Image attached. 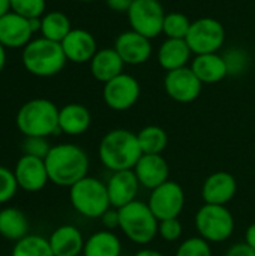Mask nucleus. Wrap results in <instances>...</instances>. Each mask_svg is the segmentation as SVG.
<instances>
[{"label":"nucleus","instance_id":"4c0bfd02","mask_svg":"<svg viewBox=\"0 0 255 256\" xmlns=\"http://www.w3.org/2000/svg\"><path fill=\"white\" fill-rule=\"evenodd\" d=\"M224 256H255V250L251 249L245 242L243 243H234L227 249Z\"/></svg>","mask_w":255,"mask_h":256},{"label":"nucleus","instance_id":"f3484780","mask_svg":"<svg viewBox=\"0 0 255 256\" xmlns=\"http://www.w3.org/2000/svg\"><path fill=\"white\" fill-rule=\"evenodd\" d=\"M134 172L141 188L153 190L170 180V165L162 154H143Z\"/></svg>","mask_w":255,"mask_h":256},{"label":"nucleus","instance_id":"7ed1b4c3","mask_svg":"<svg viewBox=\"0 0 255 256\" xmlns=\"http://www.w3.org/2000/svg\"><path fill=\"white\" fill-rule=\"evenodd\" d=\"M59 110L54 102L36 98L23 104L17 112L15 124L24 136L48 138L59 130Z\"/></svg>","mask_w":255,"mask_h":256},{"label":"nucleus","instance_id":"79ce46f5","mask_svg":"<svg viewBox=\"0 0 255 256\" xmlns=\"http://www.w3.org/2000/svg\"><path fill=\"white\" fill-rule=\"evenodd\" d=\"M11 10V3L9 0H0V18Z\"/></svg>","mask_w":255,"mask_h":256},{"label":"nucleus","instance_id":"5701e85b","mask_svg":"<svg viewBox=\"0 0 255 256\" xmlns=\"http://www.w3.org/2000/svg\"><path fill=\"white\" fill-rule=\"evenodd\" d=\"M191 69L203 84H216L228 76L224 57L218 52L194 56Z\"/></svg>","mask_w":255,"mask_h":256},{"label":"nucleus","instance_id":"4468645a","mask_svg":"<svg viewBox=\"0 0 255 256\" xmlns=\"http://www.w3.org/2000/svg\"><path fill=\"white\" fill-rule=\"evenodd\" d=\"M14 174L18 183V188L32 194L42 190L50 182L45 160L29 156V154H23L18 159L14 168Z\"/></svg>","mask_w":255,"mask_h":256},{"label":"nucleus","instance_id":"9b49d317","mask_svg":"<svg viewBox=\"0 0 255 256\" xmlns=\"http://www.w3.org/2000/svg\"><path fill=\"white\" fill-rule=\"evenodd\" d=\"M141 87L137 78L129 74H120L104 84L102 99L113 111H128L140 99Z\"/></svg>","mask_w":255,"mask_h":256},{"label":"nucleus","instance_id":"72a5a7b5","mask_svg":"<svg viewBox=\"0 0 255 256\" xmlns=\"http://www.w3.org/2000/svg\"><path fill=\"white\" fill-rule=\"evenodd\" d=\"M18 190V183L14 171L6 166H0V204L9 202Z\"/></svg>","mask_w":255,"mask_h":256},{"label":"nucleus","instance_id":"f8f14e48","mask_svg":"<svg viewBox=\"0 0 255 256\" xmlns=\"http://www.w3.org/2000/svg\"><path fill=\"white\" fill-rule=\"evenodd\" d=\"M203 82L194 74L191 66L170 70L164 78V90L170 99L179 104H191L201 94Z\"/></svg>","mask_w":255,"mask_h":256},{"label":"nucleus","instance_id":"a18cd8bd","mask_svg":"<svg viewBox=\"0 0 255 256\" xmlns=\"http://www.w3.org/2000/svg\"><path fill=\"white\" fill-rule=\"evenodd\" d=\"M78 256H84V255H78Z\"/></svg>","mask_w":255,"mask_h":256},{"label":"nucleus","instance_id":"ea45409f","mask_svg":"<svg viewBox=\"0 0 255 256\" xmlns=\"http://www.w3.org/2000/svg\"><path fill=\"white\" fill-rule=\"evenodd\" d=\"M245 243L255 250V222L251 224L245 231Z\"/></svg>","mask_w":255,"mask_h":256},{"label":"nucleus","instance_id":"c85d7f7f","mask_svg":"<svg viewBox=\"0 0 255 256\" xmlns=\"http://www.w3.org/2000/svg\"><path fill=\"white\" fill-rule=\"evenodd\" d=\"M11 256H54L48 238L36 234H29L15 242Z\"/></svg>","mask_w":255,"mask_h":256},{"label":"nucleus","instance_id":"f704fd0d","mask_svg":"<svg viewBox=\"0 0 255 256\" xmlns=\"http://www.w3.org/2000/svg\"><path fill=\"white\" fill-rule=\"evenodd\" d=\"M183 234V225L179 220V218L174 219H165V220H159V226H158V236L167 242V243H174L179 242L182 238Z\"/></svg>","mask_w":255,"mask_h":256},{"label":"nucleus","instance_id":"6ab92c4d","mask_svg":"<svg viewBox=\"0 0 255 256\" xmlns=\"http://www.w3.org/2000/svg\"><path fill=\"white\" fill-rule=\"evenodd\" d=\"M60 44L66 60L77 64L90 63V60L98 51L95 36L84 28H72Z\"/></svg>","mask_w":255,"mask_h":256},{"label":"nucleus","instance_id":"412c9836","mask_svg":"<svg viewBox=\"0 0 255 256\" xmlns=\"http://www.w3.org/2000/svg\"><path fill=\"white\" fill-rule=\"evenodd\" d=\"M92 124V114L87 106L81 104H68L59 110V130L78 136L89 130Z\"/></svg>","mask_w":255,"mask_h":256},{"label":"nucleus","instance_id":"39448f33","mask_svg":"<svg viewBox=\"0 0 255 256\" xmlns=\"http://www.w3.org/2000/svg\"><path fill=\"white\" fill-rule=\"evenodd\" d=\"M119 210V230L134 244L146 246L158 237L159 220L149 204L140 200L129 202Z\"/></svg>","mask_w":255,"mask_h":256},{"label":"nucleus","instance_id":"c756f323","mask_svg":"<svg viewBox=\"0 0 255 256\" xmlns=\"http://www.w3.org/2000/svg\"><path fill=\"white\" fill-rule=\"evenodd\" d=\"M192 21L182 12H170L165 14L162 33L168 39H186L188 32L191 28Z\"/></svg>","mask_w":255,"mask_h":256},{"label":"nucleus","instance_id":"7c9ffc66","mask_svg":"<svg viewBox=\"0 0 255 256\" xmlns=\"http://www.w3.org/2000/svg\"><path fill=\"white\" fill-rule=\"evenodd\" d=\"M222 57H224V62L227 64L228 76L243 75L248 70L249 63H251V56L248 54V51L243 48H237V46L227 50L222 54Z\"/></svg>","mask_w":255,"mask_h":256},{"label":"nucleus","instance_id":"cd10ccee","mask_svg":"<svg viewBox=\"0 0 255 256\" xmlns=\"http://www.w3.org/2000/svg\"><path fill=\"white\" fill-rule=\"evenodd\" d=\"M137 138L143 154H162V152L168 146L167 132L156 124H149L143 128L137 134Z\"/></svg>","mask_w":255,"mask_h":256},{"label":"nucleus","instance_id":"58836bf2","mask_svg":"<svg viewBox=\"0 0 255 256\" xmlns=\"http://www.w3.org/2000/svg\"><path fill=\"white\" fill-rule=\"evenodd\" d=\"M107 6L117 12V14H126L131 8V4L134 3V0H105Z\"/></svg>","mask_w":255,"mask_h":256},{"label":"nucleus","instance_id":"f257e3e1","mask_svg":"<svg viewBox=\"0 0 255 256\" xmlns=\"http://www.w3.org/2000/svg\"><path fill=\"white\" fill-rule=\"evenodd\" d=\"M45 160L50 182L60 188H71L89 176L90 160L86 150L72 142L51 146Z\"/></svg>","mask_w":255,"mask_h":256},{"label":"nucleus","instance_id":"2eb2a0df","mask_svg":"<svg viewBox=\"0 0 255 256\" xmlns=\"http://www.w3.org/2000/svg\"><path fill=\"white\" fill-rule=\"evenodd\" d=\"M237 194V182L227 171H216L206 177L201 186V198L204 204L227 206Z\"/></svg>","mask_w":255,"mask_h":256},{"label":"nucleus","instance_id":"bb28decb","mask_svg":"<svg viewBox=\"0 0 255 256\" xmlns=\"http://www.w3.org/2000/svg\"><path fill=\"white\" fill-rule=\"evenodd\" d=\"M72 30L71 20L60 10H50L41 16V34L54 42H62Z\"/></svg>","mask_w":255,"mask_h":256},{"label":"nucleus","instance_id":"37998d69","mask_svg":"<svg viewBox=\"0 0 255 256\" xmlns=\"http://www.w3.org/2000/svg\"><path fill=\"white\" fill-rule=\"evenodd\" d=\"M6 66V48L0 44V72L5 69Z\"/></svg>","mask_w":255,"mask_h":256},{"label":"nucleus","instance_id":"1a4fd4ad","mask_svg":"<svg viewBox=\"0 0 255 256\" xmlns=\"http://www.w3.org/2000/svg\"><path fill=\"white\" fill-rule=\"evenodd\" d=\"M126 16L131 30L149 39L162 33L165 10L159 0H134Z\"/></svg>","mask_w":255,"mask_h":256},{"label":"nucleus","instance_id":"c03bdc74","mask_svg":"<svg viewBox=\"0 0 255 256\" xmlns=\"http://www.w3.org/2000/svg\"><path fill=\"white\" fill-rule=\"evenodd\" d=\"M75 2H81V3H90V2H95V0H75Z\"/></svg>","mask_w":255,"mask_h":256},{"label":"nucleus","instance_id":"473e14b6","mask_svg":"<svg viewBox=\"0 0 255 256\" xmlns=\"http://www.w3.org/2000/svg\"><path fill=\"white\" fill-rule=\"evenodd\" d=\"M11 10L27 18H41L45 14L47 2L45 0H9Z\"/></svg>","mask_w":255,"mask_h":256},{"label":"nucleus","instance_id":"20e7f679","mask_svg":"<svg viewBox=\"0 0 255 256\" xmlns=\"http://www.w3.org/2000/svg\"><path fill=\"white\" fill-rule=\"evenodd\" d=\"M21 58L26 70L41 78L57 75L59 72H62L68 62L62 44L50 40L42 36L32 39L23 48Z\"/></svg>","mask_w":255,"mask_h":256},{"label":"nucleus","instance_id":"423d86ee","mask_svg":"<svg viewBox=\"0 0 255 256\" xmlns=\"http://www.w3.org/2000/svg\"><path fill=\"white\" fill-rule=\"evenodd\" d=\"M69 201L72 208L87 219H101V216L111 208L107 183L90 176L69 188Z\"/></svg>","mask_w":255,"mask_h":256},{"label":"nucleus","instance_id":"393cba45","mask_svg":"<svg viewBox=\"0 0 255 256\" xmlns=\"http://www.w3.org/2000/svg\"><path fill=\"white\" fill-rule=\"evenodd\" d=\"M123 244L119 236L110 230L93 232L84 243V256H122Z\"/></svg>","mask_w":255,"mask_h":256},{"label":"nucleus","instance_id":"a211bd4d","mask_svg":"<svg viewBox=\"0 0 255 256\" xmlns=\"http://www.w3.org/2000/svg\"><path fill=\"white\" fill-rule=\"evenodd\" d=\"M33 36L30 21L12 10L0 18V44L6 50L24 48Z\"/></svg>","mask_w":255,"mask_h":256},{"label":"nucleus","instance_id":"ddd939ff","mask_svg":"<svg viewBox=\"0 0 255 256\" xmlns=\"http://www.w3.org/2000/svg\"><path fill=\"white\" fill-rule=\"evenodd\" d=\"M152 39L134 32V30H126L122 32L116 40H114V50L120 56L125 64H143L146 63L153 52L152 48Z\"/></svg>","mask_w":255,"mask_h":256},{"label":"nucleus","instance_id":"f03ea898","mask_svg":"<svg viewBox=\"0 0 255 256\" xmlns=\"http://www.w3.org/2000/svg\"><path fill=\"white\" fill-rule=\"evenodd\" d=\"M101 164L111 172L134 170L143 152L138 144L137 134L129 129H111L107 132L98 146Z\"/></svg>","mask_w":255,"mask_h":256},{"label":"nucleus","instance_id":"b1692460","mask_svg":"<svg viewBox=\"0 0 255 256\" xmlns=\"http://www.w3.org/2000/svg\"><path fill=\"white\" fill-rule=\"evenodd\" d=\"M192 57V51L185 39H165L158 50V63L167 72L185 68Z\"/></svg>","mask_w":255,"mask_h":256},{"label":"nucleus","instance_id":"dca6fc26","mask_svg":"<svg viewBox=\"0 0 255 256\" xmlns=\"http://www.w3.org/2000/svg\"><path fill=\"white\" fill-rule=\"evenodd\" d=\"M105 183H107L110 204L113 208H122L129 202L135 201L138 190L141 188L134 170L111 172V176Z\"/></svg>","mask_w":255,"mask_h":256},{"label":"nucleus","instance_id":"9d476101","mask_svg":"<svg viewBox=\"0 0 255 256\" xmlns=\"http://www.w3.org/2000/svg\"><path fill=\"white\" fill-rule=\"evenodd\" d=\"M147 204L158 220L179 218L185 208V190L177 182L168 180L150 190Z\"/></svg>","mask_w":255,"mask_h":256},{"label":"nucleus","instance_id":"6e6552de","mask_svg":"<svg viewBox=\"0 0 255 256\" xmlns=\"http://www.w3.org/2000/svg\"><path fill=\"white\" fill-rule=\"evenodd\" d=\"M185 40L194 56L218 52L225 42V28L216 18L203 16L192 21Z\"/></svg>","mask_w":255,"mask_h":256},{"label":"nucleus","instance_id":"aec40b11","mask_svg":"<svg viewBox=\"0 0 255 256\" xmlns=\"http://www.w3.org/2000/svg\"><path fill=\"white\" fill-rule=\"evenodd\" d=\"M54 256H78L84 250V237L74 225H62L48 237Z\"/></svg>","mask_w":255,"mask_h":256},{"label":"nucleus","instance_id":"a19ab883","mask_svg":"<svg viewBox=\"0 0 255 256\" xmlns=\"http://www.w3.org/2000/svg\"><path fill=\"white\" fill-rule=\"evenodd\" d=\"M134 256H165L162 252L156 250V249H150V248H143L140 250H137Z\"/></svg>","mask_w":255,"mask_h":256},{"label":"nucleus","instance_id":"e433bc0d","mask_svg":"<svg viewBox=\"0 0 255 256\" xmlns=\"http://www.w3.org/2000/svg\"><path fill=\"white\" fill-rule=\"evenodd\" d=\"M101 224L104 226V230H119V210L117 208H108L102 216H101Z\"/></svg>","mask_w":255,"mask_h":256},{"label":"nucleus","instance_id":"4be33fe9","mask_svg":"<svg viewBox=\"0 0 255 256\" xmlns=\"http://www.w3.org/2000/svg\"><path fill=\"white\" fill-rule=\"evenodd\" d=\"M89 64H90L92 76L102 84L123 74V68H125L123 60L120 58V56L117 54L114 48L98 50Z\"/></svg>","mask_w":255,"mask_h":256},{"label":"nucleus","instance_id":"2f4dec72","mask_svg":"<svg viewBox=\"0 0 255 256\" xmlns=\"http://www.w3.org/2000/svg\"><path fill=\"white\" fill-rule=\"evenodd\" d=\"M174 256H213V250L209 242L200 236H194L177 246Z\"/></svg>","mask_w":255,"mask_h":256},{"label":"nucleus","instance_id":"c9c22d12","mask_svg":"<svg viewBox=\"0 0 255 256\" xmlns=\"http://www.w3.org/2000/svg\"><path fill=\"white\" fill-rule=\"evenodd\" d=\"M50 148H51V146H50L48 140L44 136H26L23 141V153L33 156V158L45 159Z\"/></svg>","mask_w":255,"mask_h":256},{"label":"nucleus","instance_id":"a878e982","mask_svg":"<svg viewBox=\"0 0 255 256\" xmlns=\"http://www.w3.org/2000/svg\"><path fill=\"white\" fill-rule=\"evenodd\" d=\"M0 236L11 242H18L29 236V222L26 214L15 208L8 207L0 210Z\"/></svg>","mask_w":255,"mask_h":256},{"label":"nucleus","instance_id":"0eeeda50","mask_svg":"<svg viewBox=\"0 0 255 256\" xmlns=\"http://www.w3.org/2000/svg\"><path fill=\"white\" fill-rule=\"evenodd\" d=\"M194 224L198 236L210 244L230 240L236 228V220L230 208L213 204H203L195 213Z\"/></svg>","mask_w":255,"mask_h":256}]
</instances>
